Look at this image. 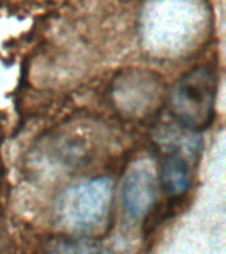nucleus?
Returning <instances> with one entry per match:
<instances>
[{"label": "nucleus", "mask_w": 226, "mask_h": 254, "mask_svg": "<svg viewBox=\"0 0 226 254\" xmlns=\"http://www.w3.org/2000/svg\"><path fill=\"white\" fill-rule=\"evenodd\" d=\"M206 24L202 0H150L143 9L140 35L151 55L176 57L197 43Z\"/></svg>", "instance_id": "nucleus-1"}, {"label": "nucleus", "mask_w": 226, "mask_h": 254, "mask_svg": "<svg viewBox=\"0 0 226 254\" xmlns=\"http://www.w3.org/2000/svg\"><path fill=\"white\" fill-rule=\"evenodd\" d=\"M114 196L110 178L85 179L63 190L57 201L59 222L67 230L95 234L107 225Z\"/></svg>", "instance_id": "nucleus-2"}, {"label": "nucleus", "mask_w": 226, "mask_h": 254, "mask_svg": "<svg viewBox=\"0 0 226 254\" xmlns=\"http://www.w3.org/2000/svg\"><path fill=\"white\" fill-rule=\"evenodd\" d=\"M217 79L213 69L196 67L182 75L170 93V110L176 122L190 131L206 128L213 121Z\"/></svg>", "instance_id": "nucleus-3"}, {"label": "nucleus", "mask_w": 226, "mask_h": 254, "mask_svg": "<svg viewBox=\"0 0 226 254\" xmlns=\"http://www.w3.org/2000/svg\"><path fill=\"white\" fill-rule=\"evenodd\" d=\"M163 82L151 71L130 70L119 75L114 83L116 106L130 115H146L162 101Z\"/></svg>", "instance_id": "nucleus-4"}, {"label": "nucleus", "mask_w": 226, "mask_h": 254, "mask_svg": "<svg viewBox=\"0 0 226 254\" xmlns=\"http://www.w3.org/2000/svg\"><path fill=\"white\" fill-rule=\"evenodd\" d=\"M158 194V174L148 160H139L127 171L122 184L120 200L124 213L140 218L152 210Z\"/></svg>", "instance_id": "nucleus-5"}, {"label": "nucleus", "mask_w": 226, "mask_h": 254, "mask_svg": "<svg viewBox=\"0 0 226 254\" xmlns=\"http://www.w3.org/2000/svg\"><path fill=\"white\" fill-rule=\"evenodd\" d=\"M162 188L168 196L173 198L181 197L190 187V168L181 152L172 151L163 159L160 168Z\"/></svg>", "instance_id": "nucleus-6"}]
</instances>
